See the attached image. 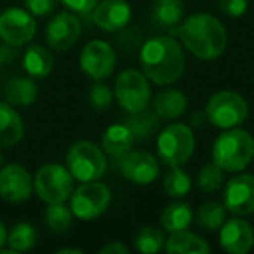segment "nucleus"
Returning a JSON list of instances; mask_svg holds the SVG:
<instances>
[{
    "label": "nucleus",
    "instance_id": "obj_11",
    "mask_svg": "<svg viewBox=\"0 0 254 254\" xmlns=\"http://www.w3.org/2000/svg\"><path fill=\"white\" fill-rule=\"evenodd\" d=\"M117 64L113 47L103 40H91L80 54V68L87 77L94 80L108 78Z\"/></svg>",
    "mask_w": 254,
    "mask_h": 254
},
{
    "label": "nucleus",
    "instance_id": "obj_38",
    "mask_svg": "<svg viewBox=\"0 0 254 254\" xmlns=\"http://www.w3.org/2000/svg\"><path fill=\"white\" fill-rule=\"evenodd\" d=\"M207 122V117H205V112L202 113V112H195L193 115H191V124L193 126H204V124Z\"/></svg>",
    "mask_w": 254,
    "mask_h": 254
},
{
    "label": "nucleus",
    "instance_id": "obj_4",
    "mask_svg": "<svg viewBox=\"0 0 254 254\" xmlns=\"http://www.w3.org/2000/svg\"><path fill=\"white\" fill-rule=\"evenodd\" d=\"M249 105L246 98L233 91H219L212 94L205 106L207 122L218 129L240 127L247 120Z\"/></svg>",
    "mask_w": 254,
    "mask_h": 254
},
{
    "label": "nucleus",
    "instance_id": "obj_22",
    "mask_svg": "<svg viewBox=\"0 0 254 254\" xmlns=\"http://www.w3.org/2000/svg\"><path fill=\"white\" fill-rule=\"evenodd\" d=\"M185 4L183 0H153L152 18L162 28H174L183 21Z\"/></svg>",
    "mask_w": 254,
    "mask_h": 254
},
{
    "label": "nucleus",
    "instance_id": "obj_2",
    "mask_svg": "<svg viewBox=\"0 0 254 254\" xmlns=\"http://www.w3.org/2000/svg\"><path fill=\"white\" fill-rule=\"evenodd\" d=\"M139 63L148 80L159 85L174 84L180 80L187 68L183 47L178 40L167 35L152 37L146 40L139 51Z\"/></svg>",
    "mask_w": 254,
    "mask_h": 254
},
{
    "label": "nucleus",
    "instance_id": "obj_32",
    "mask_svg": "<svg viewBox=\"0 0 254 254\" xmlns=\"http://www.w3.org/2000/svg\"><path fill=\"white\" fill-rule=\"evenodd\" d=\"M197 185L202 191H218L225 185V171L218 164H205L197 176Z\"/></svg>",
    "mask_w": 254,
    "mask_h": 254
},
{
    "label": "nucleus",
    "instance_id": "obj_1",
    "mask_svg": "<svg viewBox=\"0 0 254 254\" xmlns=\"http://www.w3.org/2000/svg\"><path fill=\"white\" fill-rule=\"evenodd\" d=\"M174 35L181 46L204 61L218 60L228 46V33L219 19L207 12H198L174 26Z\"/></svg>",
    "mask_w": 254,
    "mask_h": 254
},
{
    "label": "nucleus",
    "instance_id": "obj_21",
    "mask_svg": "<svg viewBox=\"0 0 254 254\" xmlns=\"http://www.w3.org/2000/svg\"><path fill=\"white\" fill-rule=\"evenodd\" d=\"M164 249L169 254H209L211 247L202 237L188 232V230H180L173 232L169 239H166V247Z\"/></svg>",
    "mask_w": 254,
    "mask_h": 254
},
{
    "label": "nucleus",
    "instance_id": "obj_28",
    "mask_svg": "<svg viewBox=\"0 0 254 254\" xmlns=\"http://www.w3.org/2000/svg\"><path fill=\"white\" fill-rule=\"evenodd\" d=\"M164 190L169 197L173 198H181L191 190V180L183 169L181 166H174L169 167V171L164 176Z\"/></svg>",
    "mask_w": 254,
    "mask_h": 254
},
{
    "label": "nucleus",
    "instance_id": "obj_19",
    "mask_svg": "<svg viewBox=\"0 0 254 254\" xmlns=\"http://www.w3.org/2000/svg\"><path fill=\"white\" fill-rule=\"evenodd\" d=\"M132 143H134V136L126 124H113L101 136L103 152L113 159H122L131 150Z\"/></svg>",
    "mask_w": 254,
    "mask_h": 254
},
{
    "label": "nucleus",
    "instance_id": "obj_37",
    "mask_svg": "<svg viewBox=\"0 0 254 254\" xmlns=\"http://www.w3.org/2000/svg\"><path fill=\"white\" fill-rule=\"evenodd\" d=\"M127 251H129V249H127L124 244L112 242V244H108V246L101 247V251H99V253H101V254H127Z\"/></svg>",
    "mask_w": 254,
    "mask_h": 254
},
{
    "label": "nucleus",
    "instance_id": "obj_9",
    "mask_svg": "<svg viewBox=\"0 0 254 254\" xmlns=\"http://www.w3.org/2000/svg\"><path fill=\"white\" fill-rule=\"evenodd\" d=\"M112 202V191L106 185L96 181H85L73 190L70 197V209L75 218L91 221L103 214Z\"/></svg>",
    "mask_w": 254,
    "mask_h": 254
},
{
    "label": "nucleus",
    "instance_id": "obj_7",
    "mask_svg": "<svg viewBox=\"0 0 254 254\" xmlns=\"http://www.w3.org/2000/svg\"><path fill=\"white\" fill-rule=\"evenodd\" d=\"M33 188L46 204H64L73 193V176L60 164H47L37 171Z\"/></svg>",
    "mask_w": 254,
    "mask_h": 254
},
{
    "label": "nucleus",
    "instance_id": "obj_40",
    "mask_svg": "<svg viewBox=\"0 0 254 254\" xmlns=\"http://www.w3.org/2000/svg\"><path fill=\"white\" fill-rule=\"evenodd\" d=\"M58 253H60V254H64V253H73V254H80L82 251H80V249H60V251H58Z\"/></svg>",
    "mask_w": 254,
    "mask_h": 254
},
{
    "label": "nucleus",
    "instance_id": "obj_17",
    "mask_svg": "<svg viewBox=\"0 0 254 254\" xmlns=\"http://www.w3.org/2000/svg\"><path fill=\"white\" fill-rule=\"evenodd\" d=\"M131 5L126 0H103L92 9V21L105 32H119L131 21Z\"/></svg>",
    "mask_w": 254,
    "mask_h": 254
},
{
    "label": "nucleus",
    "instance_id": "obj_33",
    "mask_svg": "<svg viewBox=\"0 0 254 254\" xmlns=\"http://www.w3.org/2000/svg\"><path fill=\"white\" fill-rule=\"evenodd\" d=\"M89 101H91L92 108L96 110H106L113 101V92L110 91L108 85L99 84V80L89 89Z\"/></svg>",
    "mask_w": 254,
    "mask_h": 254
},
{
    "label": "nucleus",
    "instance_id": "obj_14",
    "mask_svg": "<svg viewBox=\"0 0 254 254\" xmlns=\"http://www.w3.org/2000/svg\"><path fill=\"white\" fill-rule=\"evenodd\" d=\"M120 171L124 178L136 185H150L159 178V162L150 152L136 150L120 159Z\"/></svg>",
    "mask_w": 254,
    "mask_h": 254
},
{
    "label": "nucleus",
    "instance_id": "obj_12",
    "mask_svg": "<svg viewBox=\"0 0 254 254\" xmlns=\"http://www.w3.org/2000/svg\"><path fill=\"white\" fill-rule=\"evenodd\" d=\"M226 211L235 216H249L254 212V174H237L226 183L223 193Z\"/></svg>",
    "mask_w": 254,
    "mask_h": 254
},
{
    "label": "nucleus",
    "instance_id": "obj_41",
    "mask_svg": "<svg viewBox=\"0 0 254 254\" xmlns=\"http://www.w3.org/2000/svg\"><path fill=\"white\" fill-rule=\"evenodd\" d=\"M2 167H4V155L0 153V169H2Z\"/></svg>",
    "mask_w": 254,
    "mask_h": 254
},
{
    "label": "nucleus",
    "instance_id": "obj_23",
    "mask_svg": "<svg viewBox=\"0 0 254 254\" xmlns=\"http://www.w3.org/2000/svg\"><path fill=\"white\" fill-rule=\"evenodd\" d=\"M23 68L32 77H47L54 68V58L44 46H30L23 56Z\"/></svg>",
    "mask_w": 254,
    "mask_h": 254
},
{
    "label": "nucleus",
    "instance_id": "obj_13",
    "mask_svg": "<svg viewBox=\"0 0 254 254\" xmlns=\"http://www.w3.org/2000/svg\"><path fill=\"white\" fill-rule=\"evenodd\" d=\"M33 191V180L30 173L19 164H9L0 169V197L12 204L30 198Z\"/></svg>",
    "mask_w": 254,
    "mask_h": 254
},
{
    "label": "nucleus",
    "instance_id": "obj_5",
    "mask_svg": "<svg viewBox=\"0 0 254 254\" xmlns=\"http://www.w3.org/2000/svg\"><path fill=\"white\" fill-rule=\"evenodd\" d=\"M195 150L193 131L185 124H171L164 127L157 139V153L166 166H183Z\"/></svg>",
    "mask_w": 254,
    "mask_h": 254
},
{
    "label": "nucleus",
    "instance_id": "obj_20",
    "mask_svg": "<svg viewBox=\"0 0 254 254\" xmlns=\"http://www.w3.org/2000/svg\"><path fill=\"white\" fill-rule=\"evenodd\" d=\"M188 108V99L178 89H166L160 91L153 98L152 110L164 120H174L180 119Z\"/></svg>",
    "mask_w": 254,
    "mask_h": 254
},
{
    "label": "nucleus",
    "instance_id": "obj_18",
    "mask_svg": "<svg viewBox=\"0 0 254 254\" xmlns=\"http://www.w3.org/2000/svg\"><path fill=\"white\" fill-rule=\"evenodd\" d=\"M25 136L23 119L11 103L0 101V148L18 145Z\"/></svg>",
    "mask_w": 254,
    "mask_h": 254
},
{
    "label": "nucleus",
    "instance_id": "obj_30",
    "mask_svg": "<svg viewBox=\"0 0 254 254\" xmlns=\"http://www.w3.org/2000/svg\"><path fill=\"white\" fill-rule=\"evenodd\" d=\"M134 246L139 253L145 254H153L159 253L166 247V239H164V233L159 228H153V226H143L138 232L134 239Z\"/></svg>",
    "mask_w": 254,
    "mask_h": 254
},
{
    "label": "nucleus",
    "instance_id": "obj_26",
    "mask_svg": "<svg viewBox=\"0 0 254 254\" xmlns=\"http://www.w3.org/2000/svg\"><path fill=\"white\" fill-rule=\"evenodd\" d=\"M129 119L126 120V126L131 129L134 139H143L148 138L153 131L157 129L160 122V117L157 115L153 110H141V112L136 113H129Z\"/></svg>",
    "mask_w": 254,
    "mask_h": 254
},
{
    "label": "nucleus",
    "instance_id": "obj_15",
    "mask_svg": "<svg viewBox=\"0 0 254 254\" xmlns=\"http://www.w3.org/2000/svg\"><path fill=\"white\" fill-rule=\"evenodd\" d=\"M82 32L80 19L71 12H60L49 21L46 40L53 49L68 51L78 40Z\"/></svg>",
    "mask_w": 254,
    "mask_h": 254
},
{
    "label": "nucleus",
    "instance_id": "obj_10",
    "mask_svg": "<svg viewBox=\"0 0 254 254\" xmlns=\"http://www.w3.org/2000/svg\"><path fill=\"white\" fill-rule=\"evenodd\" d=\"M37 33V23L30 12L23 9H7L0 14V39L9 46H25Z\"/></svg>",
    "mask_w": 254,
    "mask_h": 254
},
{
    "label": "nucleus",
    "instance_id": "obj_3",
    "mask_svg": "<svg viewBox=\"0 0 254 254\" xmlns=\"http://www.w3.org/2000/svg\"><path fill=\"white\" fill-rule=\"evenodd\" d=\"M254 159V138L244 129H225L212 145V162L225 173H240Z\"/></svg>",
    "mask_w": 254,
    "mask_h": 254
},
{
    "label": "nucleus",
    "instance_id": "obj_39",
    "mask_svg": "<svg viewBox=\"0 0 254 254\" xmlns=\"http://www.w3.org/2000/svg\"><path fill=\"white\" fill-rule=\"evenodd\" d=\"M7 242V232H5V226L4 223H0V249H2V246Z\"/></svg>",
    "mask_w": 254,
    "mask_h": 254
},
{
    "label": "nucleus",
    "instance_id": "obj_8",
    "mask_svg": "<svg viewBox=\"0 0 254 254\" xmlns=\"http://www.w3.org/2000/svg\"><path fill=\"white\" fill-rule=\"evenodd\" d=\"M113 94L127 113L146 110L152 103V87L148 77L138 70H124L117 77Z\"/></svg>",
    "mask_w": 254,
    "mask_h": 254
},
{
    "label": "nucleus",
    "instance_id": "obj_25",
    "mask_svg": "<svg viewBox=\"0 0 254 254\" xmlns=\"http://www.w3.org/2000/svg\"><path fill=\"white\" fill-rule=\"evenodd\" d=\"M5 99L11 103L12 106H30L37 99V85L30 78H12L7 85H5Z\"/></svg>",
    "mask_w": 254,
    "mask_h": 254
},
{
    "label": "nucleus",
    "instance_id": "obj_27",
    "mask_svg": "<svg viewBox=\"0 0 254 254\" xmlns=\"http://www.w3.org/2000/svg\"><path fill=\"white\" fill-rule=\"evenodd\" d=\"M195 221H197V225L200 226V228L209 230V232L219 230L223 223L226 221L225 204H219V202H205L197 211Z\"/></svg>",
    "mask_w": 254,
    "mask_h": 254
},
{
    "label": "nucleus",
    "instance_id": "obj_34",
    "mask_svg": "<svg viewBox=\"0 0 254 254\" xmlns=\"http://www.w3.org/2000/svg\"><path fill=\"white\" fill-rule=\"evenodd\" d=\"M218 5L230 18H240L246 14L249 2L247 0H218Z\"/></svg>",
    "mask_w": 254,
    "mask_h": 254
},
{
    "label": "nucleus",
    "instance_id": "obj_24",
    "mask_svg": "<svg viewBox=\"0 0 254 254\" xmlns=\"http://www.w3.org/2000/svg\"><path fill=\"white\" fill-rule=\"evenodd\" d=\"M191 221H193V212L187 202H173L160 214V225L169 233L187 230Z\"/></svg>",
    "mask_w": 254,
    "mask_h": 254
},
{
    "label": "nucleus",
    "instance_id": "obj_16",
    "mask_svg": "<svg viewBox=\"0 0 254 254\" xmlns=\"http://www.w3.org/2000/svg\"><path fill=\"white\" fill-rule=\"evenodd\" d=\"M219 244L230 254H246L254 246V230L246 219L232 218L219 228Z\"/></svg>",
    "mask_w": 254,
    "mask_h": 254
},
{
    "label": "nucleus",
    "instance_id": "obj_31",
    "mask_svg": "<svg viewBox=\"0 0 254 254\" xmlns=\"http://www.w3.org/2000/svg\"><path fill=\"white\" fill-rule=\"evenodd\" d=\"M7 244L12 251H30L37 244V230L30 223H19L7 235Z\"/></svg>",
    "mask_w": 254,
    "mask_h": 254
},
{
    "label": "nucleus",
    "instance_id": "obj_35",
    "mask_svg": "<svg viewBox=\"0 0 254 254\" xmlns=\"http://www.w3.org/2000/svg\"><path fill=\"white\" fill-rule=\"evenodd\" d=\"M56 2L58 0H25L26 9L32 16H49L51 12L56 9Z\"/></svg>",
    "mask_w": 254,
    "mask_h": 254
},
{
    "label": "nucleus",
    "instance_id": "obj_6",
    "mask_svg": "<svg viewBox=\"0 0 254 254\" xmlns=\"http://www.w3.org/2000/svg\"><path fill=\"white\" fill-rule=\"evenodd\" d=\"M66 169L82 183L99 180L106 171L105 152L92 141L73 143L66 153Z\"/></svg>",
    "mask_w": 254,
    "mask_h": 254
},
{
    "label": "nucleus",
    "instance_id": "obj_29",
    "mask_svg": "<svg viewBox=\"0 0 254 254\" xmlns=\"http://www.w3.org/2000/svg\"><path fill=\"white\" fill-rule=\"evenodd\" d=\"M73 212L63 204H49V207L44 211V223L51 232L63 233L70 228Z\"/></svg>",
    "mask_w": 254,
    "mask_h": 254
},
{
    "label": "nucleus",
    "instance_id": "obj_36",
    "mask_svg": "<svg viewBox=\"0 0 254 254\" xmlns=\"http://www.w3.org/2000/svg\"><path fill=\"white\" fill-rule=\"evenodd\" d=\"M60 2L63 5H66L70 11L87 14V12H91L96 7V4H98L99 0H60Z\"/></svg>",
    "mask_w": 254,
    "mask_h": 254
}]
</instances>
